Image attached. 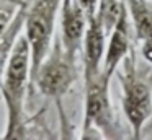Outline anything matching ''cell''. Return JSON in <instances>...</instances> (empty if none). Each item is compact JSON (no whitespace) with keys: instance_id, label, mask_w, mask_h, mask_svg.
<instances>
[{"instance_id":"obj_1","label":"cell","mask_w":152,"mask_h":140,"mask_svg":"<svg viewBox=\"0 0 152 140\" xmlns=\"http://www.w3.org/2000/svg\"><path fill=\"white\" fill-rule=\"evenodd\" d=\"M31 86V62L30 47L23 31L15 42L5 70L0 77V94L7 107V127L4 139L17 140L25 139V101Z\"/></svg>"},{"instance_id":"obj_2","label":"cell","mask_w":152,"mask_h":140,"mask_svg":"<svg viewBox=\"0 0 152 140\" xmlns=\"http://www.w3.org/2000/svg\"><path fill=\"white\" fill-rule=\"evenodd\" d=\"M121 65V70L115 72L121 85V107L132 137L139 139L144 125L152 117V73L139 68L134 47L123 59Z\"/></svg>"},{"instance_id":"obj_3","label":"cell","mask_w":152,"mask_h":140,"mask_svg":"<svg viewBox=\"0 0 152 140\" xmlns=\"http://www.w3.org/2000/svg\"><path fill=\"white\" fill-rule=\"evenodd\" d=\"M79 78L77 57L67 54L61 41H54L33 77L31 86H36L44 98L54 101L62 122L66 120L62 101Z\"/></svg>"},{"instance_id":"obj_4","label":"cell","mask_w":152,"mask_h":140,"mask_svg":"<svg viewBox=\"0 0 152 140\" xmlns=\"http://www.w3.org/2000/svg\"><path fill=\"white\" fill-rule=\"evenodd\" d=\"M110 81L111 77L102 70L95 77L83 80V122L82 139H88L90 132H98L103 139H119V124L113 112L110 98Z\"/></svg>"},{"instance_id":"obj_5","label":"cell","mask_w":152,"mask_h":140,"mask_svg":"<svg viewBox=\"0 0 152 140\" xmlns=\"http://www.w3.org/2000/svg\"><path fill=\"white\" fill-rule=\"evenodd\" d=\"M59 8L61 0H33L31 3H28L25 10L23 36L30 47L31 83L38 67L48 55L54 42Z\"/></svg>"},{"instance_id":"obj_6","label":"cell","mask_w":152,"mask_h":140,"mask_svg":"<svg viewBox=\"0 0 152 140\" xmlns=\"http://www.w3.org/2000/svg\"><path fill=\"white\" fill-rule=\"evenodd\" d=\"M57 18L61 23V44L67 54L79 57L88 16L77 0H61Z\"/></svg>"},{"instance_id":"obj_7","label":"cell","mask_w":152,"mask_h":140,"mask_svg":"<svg viewBox=\"0 0 152 140\" xmlns=\"http://www.w3.org/2000/svg\"><path fill=\"white\" fill-rule=\"evenodd\" d=\"M132 49V38H131V21H129L126 7L123 8L118 21L111 28L106 36L105 55H103L102 72L113 78L115 72L119 68L123 59L129 54Z\"/></svg>"},{"instance_id":"obj_8","label":"cell","mask_w":152,"mask_h":140,"mask_svg":"<svg viewBox=\"0 0 152 140\" xmlns=\"http://www.w3.org/2000/svg\"><path fill=\"white\" fill-rule=\"evenodd\" d=\"M106 31L100 20L95 15L88 16L87 29L83 34L82 47V62H83V80L95 77L102 70L103 55H105V46H106Z\"/></svg>"},{"instance_id":"obj_9","label":"cell","mask_w":152,"mask_h":140,"mask_svg":"<svg viewBox=\"0 0 152 140\" xmlns=\"http://www.w3.org/2000/svg\"><path fill=\"white\" fill-rule=\"evenodd\" d=\"M134 38L142 41L152 33V0H123Z\"/></svg>"},{"instance_id":"obj_10","label":"cell","mask_w":152,"mask_h":140,"mask_svg":"<svg viewBox=\"0 0 152 140\" xmlns=\"http://www.w3.org/2000/svg\"><path fill=\"white\" fill-rule=\"evenodd\" d=\"M28 3H23V5L20 7L17 16H15L13 21L10 23V26L7 28V31H5L4 34H0V77H2V73H4V70H5V65H7V62H8V57H10L12 49H13L18 36H20L21 31H23L25 10H26Z\"/></svg>"},{"instance_id":"obj_11","label":"cell","mask_w":152,"mask_h":140,"mask_svg":"<svg viewBox=\"0 0 152 140\" xmlns=\"http://www.w3.org/2000/svg\"><path fill=\"white\" fill-rule=\"evenodd\" d=\"M123 8H124L123 0H98V5H96V10H95V16L103 25L106 34L111 31L115 23L118 21Z\"/></svg>"},{"instance_id":"obj_12","label":"cell","mask_w":152,"mask_h":140,"mask_svg":"<svg viewBox=\"0 0 152 140\" xmlns=\"http://www.w3.org/2000/svg\"><path fill=\"white\" fill-rule=\"evenodd\" d=\"M21 5L13 3V2H7V0H0V34H4L7 31V28L10 26V23L13 21L15 16H17Z\"/></svg>"},{"instance_id":"obj_13","label":"cell","mask_w":152,"mask_h":140,"mask_svg":"<svg viewBox=\"0 0 152 140\" xmlns=\"http://www.w3.org/2000/svg\"><path fill=\"white\" fill-rule=\"evenodd\" d=\"M141 42V52H142V57L145 59V60L149 62V64L152 65V33L147 36V38H144Z\"/></svg>"},{"instance_id":"obj_14","label":"cell","mask_w":152,"mask_h":140,"mask_svg":"<svg viewBox=\"0 0 152 140\" xmlns=\"http://www.w3.org/2000/svg\"><path fill=\"white\" fill-rule=\"evenodd\" d=\"M77 3L83 8V12L87 13V16H92V15H95L98 0H77Z\"/></svg>"},{"instance_id":"obj_15","label":"cell","mask_w":152,"mask_h":140,"mask_svg":"<svg viewBox=\"0 0 152 140\" xmlns=\"http://www.w3.org/2000/svg\"><path fill=\"white\" fill-rule=\"evenodd\" d=\"M7 2H13V3H18V5H21V3H28L30 0H7Z\"/></svg>"},{"instance_id":"obj_16","label":"cell","mask_w":152,"mask_h":140,"mask_svg":"<svg viewBox=\"0 0 152 140\" xmlns=\"http://www.w3.org/2000/svg\"><path fill=\"white\" fill-rule=\"evenodd\" d=\"M0 101H2V94H0Z\"/></svg>"}]
</instances>
